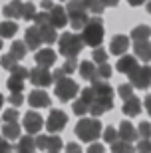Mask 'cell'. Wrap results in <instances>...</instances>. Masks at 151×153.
<instances>
[{
  "label": "cell",
  "mask_w": 151,
  "mask_h": 153,
  "mask_svg": "<svg viewBox=\"0 0 151 153\" xmlns=\"http://www.w3.org/2000/svg\"><path fill=\"white\" fill-rule=\"evenodd\" d=\"M8 153H16V151H8Z\"/></svg>",
  "instance_id": "91938a15"
},
{
  "label": "cell",
  "mask_w": 151,
  "mask_h": 153,
  "mask_svg": "<svg viewBox=\"0 0 151 153\" xmlns=\"http://www.w3.org/2000/svg\"><path fill=\"white\" fill-rule=\"evenodd\" d=\"M40 28V34H42V40H44V44H54L58 40V32L56 28L52 26V24H46V26H38Z\"/></svg>",
  "instance_id": "83f0119b"
},
{
  "label": "cell",
  "mask_w": 151,
  "mask_h": 153,
  "mask_svg": "<svg viewBox=\"0 0 151 153\" xmlns=\"http://www.w3.org/2000/svg\"><path fill=\"white\" fill-rule=\"evenodd\" d=\"M60 151H62V139L58 135H48L46 153H60Z\"/></svg>",
  "instance_id": "f1b7e54d"
},
{
  "label": "cell",
  "mask_w": 151,
  "mask_h": 153,
  "mask_svg": "<svg viewBox=\"0 0 151 153\" xmlns=\"http://www.w3.org/2000/svg\"><path fill=\"white\" fill-rule=\"evenodd\" d=\"M18 119H20V111L16 108H8L2 114V121L4 123H18Z\"/></svg>",
  "instance_id": "1f68e13d"
},
{
  "label": "cell",
  "mask_w": 151,
  "mask_h": 153,
  "mask_svg": "<svg viewBox=\"0 0 151 153\" xmlns=\"http://www.w3.org/2000/svg\"><path fill=\"white\" fill-rule=\"evenodd\" d=\"M8 54H10L14 60H18V62H20V60H24V58H26L28 48H26V44H24L22 40H16V42L10 46V52H8Z\"/></svg>",
  "instance_id": "484cf974"
},
{
  "label": "cell",
  "mask_w": 151,
  "mask_h": 153,
  "mask_svg": "<svg viewBox=\"0 0 151 153\" xmlns=\"http://www.w3.org/2000/svg\"><path fill=\"white\" fill-rule=\"evenodd\" d=\"M133 56L141 62H151V42H135L133 44Z\"/></svg>",
  "instance_id": "d6986e66"
},
{
  "label": "cell",
  "mask_w": 151,
  "mask_h": 153,
  "mask_svg": "<svg viewBox=\"0 0 151 153\" xmlns=\"http://www.w3.org/2000/svg\"><path fill=\"white\" fill-rule=\"evenodd\" d=\"M147 12H149V14H151V0H149V2H147Z\"/></svg>",
  "instance_id": "6f0895ef"
},
{
  "label": "cell",
  "mask_w": 151,
  "mask_h": 153,
  "mask_svg": "<svg viewBox=\"0 0 151 153\" xmlns=\"http://www.w3.org/2000/svg\"><path fill=\"white\" fill-rule=\"evenodd\" d=\"M34 139H36V149H44V151H46V143H48V135H42V133H40V135H36Z\"/></svg>",
  "instance_id": "bcb514c9"
},
{
  "label": "cell",
  "mask_w": 151,
  "mask_h": 153,
  "mask_svg": "<svg viewBox=\"0 0 151 153\" xmlns=\"http://www.w3.org/2000/svg\"><path fill=\"white\" fill-rule=\"evenodd\" d=\"M118 139H119V135H118V129H115V127L109 125V127L103 129V141L106 143H115Z\"/></svg>",
  "instance_id": "f35d334b"
},
{
  "label": "cell",
  "mask_w": 151,
  "mask_h": 153,
  "mask_svg": "<svg viewBox=\"0 0 151 153\" xmlns=\"http://www.w3.org/2000/svg\"><path fill=\"white\" fill-rule=\"evenodd\" d=\"M18 32V24L14 20H4V22H0V38H12V36Z\"/></svg>",
  "instance_id": "4316f807"
},
{
  "label": "cell",
  "mask_w": 151,
  "mask_h": 153,
  "mask_svg": "<svg viewBox=\"0 0 151 153\" xmlns=\"http://www.w3.org/2000/svg\"><path fill=\"white\" fill-rule=\"evenodd\" d=\"M22 125H24V129H26V133L34 137V135H40V129L46 127V121L40 115V111H28L22 119Z\"/></svg>",
  "instance_id": "9c48e42d"
},
{
  "label": "cell",
  "mask_w": 151,
  "mask_h": 153,
  "mask_svg": "<svg viewBox=\"0 0 151 153\" xmlns=\"http://www.w3.org/2000/svg\"><path fill=\"white\" fill-rule=\"evenodd\" d=\"M48 14H50V24L56 30L58 28H64V26L68 24V12H66V8H64V6L56 4L50 12H48Z\"/></svg>",
  "instance_id": "9a60e30c"
},
{
  "label": "cell",
  "mask_w": 151,
  "mask_h": 153,
  "mask_svg": "<svg viewBox=\"0 0 151 153\" xmlns=\"http://www.w3.org/2000/svg\"><path fill=\"white\" fill-rule=\"evenodd\" d=\"M129 50V38L123 34H115L112 38V44H109V52L113 56H125V52Z\"/></svg>",
  "instance_id": "2e32d148"
},
{
  "label": "cell",
  "mask_w": 151,
  "mask_h": 153,
  "mask_svg": "<svg viewBox=\"0 0 151 153\" xmlns=\"http://www.w3.org/2000/svg\"><path fill=\"white\" fill-rule=\"evenodd\" d=\"M52 78H54V82H60V79L66 78V74H64V70H62V68H56V70H54V74H52Z\"/></svg>",
  "instance_id": "f907efd6"
},
{
  "label": "cell",
  "mask_w": 151,
  "mask_h": 153,
  "mask_svg": "<svg viewBox=\"0 0 151 153\" xmlns=\"http://www.w3.org/2000/svg\"><path fill=\"white\" fill-rule=\"evenodd\" d=\"M118 96L121 97L123 102L131 100V97H133V85H131V84H121L118 88Z\"/></svg>",
  "instance_id": "836d02e7"
},
{
  "label": "cell",
  "mask_w": 151,
  "mask_h": 153,
  "mask_svg": "<svg viewBox=\"0 0 151 153\" xmlns=\"http://www.w3.org/2000/svg\"><path fill=\"white\" fill-rule=\"evenodd\" d=\"M86 6H88L90 14H94V16H100L103 12V6H101L100 0H86Z\"/></svg>",
  "instance_id": "74e56055"
},
{
  "label": "cell",
  "mask_w": 151,
  "mask_h": 153,
  "mask_svg": "<svg viewBox=\"0 0 151 153\" xmlns=\"http://www.w3.org/2000/svg\"><path fill=\"white\" fill-rule=\"evenodd\" d=\"M2 105H4V96L0 94V108H2Z\"/></svg>",
  "instance_id": "9f6ffc18"
},
{
  "label": "cell",
  "mask_w": 151,
  "mask_h": 153,
  "mask_svg": "<svg viewBox=\"0 0 151 153\" xmlns=\"http://www.w3.org/2000/svg\"><path fill=\"white\" fill-rule=\"evenodd\" d=\"M78 91H80V85L70 78H64V79H60V82H56V88H54V94L58 96L60 102H70V100H74V97L78 96Z\"/></svg>",
  "instance_id": "8992f818"
},
{
  "label": "cell",
  "mask_w": 151,
  "mask_h": 153,
  "mask_svg": "<svg viewBox=\"0 0 151 153\" xmlns=\"http://www.w3.org/2000/svg\"><path fill=\"white\" fill-rule=\"evenodd\" d=\"M34 22H36V26H46V24H50V14L44 10H40L38 14H36V18H34Z\"/></svg>",
  "instance_id": "7bdbcfd3"
},
{
  "label": "cell",
  "mask_w": 151,
  "mask_h": 153,
  "mask_svg": "<svg viewBox=\"0 0 151 153\" xmlns=\"http://www.w3.org/2000/svg\"><path fill=\"white\" fill-rule=\"evenodd\" d=\"M24 44H26L28 50H36V52H38V48L44 44V40H42V34H40L38 26H30V28L24 30Z\"/></svg>",
  "instance_id": "7c38bea8"
},
{
  "label": "cell",
  "mask_w": 151,
  "mask_h": 153,
  "mask_svg": "<svg viewBox=\"0 0 151 153\" xmlns=\"http://www.w3.org/2000/svg\"><path fill=\"white\" fill-rule=\"evenodd\" d=\"M56 52L52 50V48H42V50L36 52V66H42V68H48L50 70L54 64H56Z\"/></svg>",
  "instance_id": "4fadbf2b"
},
{
  "label": "cell",
  "mask_w": 151,
  "mask_h": 153,
  "mask_svg": "<svg viewBox=\"0 0 151 153\" xmlns=\"http://www.w3.org/2000/svg\"><path fill=\"white\" fill-rule=\"evenodd\" d=\"M28 78H30V70L24 68V66H18L14 72H10V78H8L6 85H8V90H10L12 94H22L24 79H28Z\"/></svg>",
  "instance_id": "ba28073f"
},
{
  "label": "cell",
  "mask_w": 151,
  "mask_h": 153,
  "mask_svg": "<svg viewBox=\"0 0 151 153\" xmlns=\"http://www.w3.org/2000/svg\"><path fill=\"white\" fill-rule=\"evenodd\" d=\"M100 2H101L103 8H113V6H118L119 0H100Z\"/></svg>",
  "instance_id": "f5cc1de1"
},
{
  "label": "cell",
  "mask_w": 151,
  "mask_h": 153,
  "mask_svg": "<svg viewBox=\"0 0 151 153\" xmlns=\"http://www.w3.org/2000/svg\"><path fill=\"white\" fill-rule=\"evenodd\" d=\"M66 153H82V145H80V143H68Z\"/></svg>",
  "instance_id": "c3c4849f"
},
{
  "label": "cell",
  "mask_w": 151,
  "mask_h": 153,
  "mask_svg": "<svg viewBox=\"0 0 151 153\" xmlns=\"http://www.w3.org/2000/svg\"><path fill=\"white\" fill-rule=\"evenodd\" d=\"M6 100H8V102H10L12 105H14V108H18V105H22L24 96H22V94H10V96L6 97Z\"/></svg>",
  "instance_id": "ee69618b"
},
{
  "label": "cell",
  "mask_w": 151,
  "mask_h": 153,
  "mask_svg": "<svg viewBox=\"0 0 151 153\" xmlns=\"http://www.w3.org/2000/svg\"><path fill=\"white\" fill-rule=\"evenodd\" d=\"M2 48H4V46H2V38H0V50H2Z\"/></svg>",
  "instance_id": "680465c9"
},
{
  "label": "cell",
  "mask_w": 151,
  "mask_h": 153,
  "mask_svg": "<svg viewBox=\"0 0 151 153\" xmlns=\"http://www.w3.org/2000/svg\"><path fill=\"white\" fill-rule=\"evenodd\" d=\"M28 103L32 105L34 109H36V108H38V109L50 108V96H48L44 90H32L28 94Z\"/></svg>",
  "instance_id": "5bb4252c"
},
{
  "label": "cell",
  "mask_w": 151,
  "mask_h": 153,
  "mask_svg": "<svg viewBox=\"0 0 151 153\" xmlns=\"http://www.w3.org/2000/svg\"><path fill=\"white\" fill-rule=\"evenodd\" d=\"M76 135L78 139L86 143L97 141V137L101 135V123L97 121V117H84L76 123Z\"/></svg>",
  "instance_id": "277c9868"
},
{
  "label": "cell",
  "mask_w": 151,
  "mask_h": 153,
  "mask_svg": "<svg viewBox=\"0 0 151 153\" xmlns=\"http://www.w3.org/2000/svg\"><path fill=\"white\" fill-rule=\"evenodd\" d=\"M80 100H84L88 105H91V102H94V91H91V88H84L82 90V97Z\"/></svg>",
  "instance_id": "f6af8a7d"
},
{
  "label": "cell",
  "mask_w": 151,
  "mask_h": 153,
  "mask_svg": "<svg viewBox=\"0 0 151 153\" xmlns=\"http://www.w3.org/2000/svg\"><path fill=\"white\" fill-rule=\"evenodd\" d=\"M91 60H94L97 66H100V64H107V52L103 50V48H94Z\"/></svg>",
  "instance_id": "d590c367"
},
{
  "label": "cell",
  "mask_w": 151,
  "mask_h": 153,
  "mask_svg": "<svg viewBox=\"0 0 151 153\" xmlns=\"http://www.w3.org/2000/svg\"><path fill=\"white\" fill-rule=\"evenodd\" d=\"M121 111L125 115H139L141 114V102L137 100V97H131V100H127V102H123V108Z\"/></svg>",
  "instance_id": "d4e9b609"
},
{
  "label": "cell",
  "mask_w": 151,
  "mask_h": 153,
  "mask_svg": "<svg viewBox=\"0 0 151 153\" xmlns=\"http://www.w3.org/2000/svg\"><path fill=\"white\" fill-rule=\"evenodd\" d=\"M54 6H56V4H54L52 0H42V10H44V12H50Z\"/></svg>",
  "instance_id": "816d5d0a"
},
{
  "label": "cell",
  "mask_w": 151,
  "mask_h": 153,
  "mask_svg": "<svg viewBox=\"0 0 151 153\" xmlns=\"http://www.w3.org/2000/svg\"><path fill=\"white\" fill-rule=\"evenodd\" d=\"M80 76L84 79H88V82H95L97 79V66L91 62H82L80 64Z\"/></svg>",
  "instance_id": "44dd1931"
},
{
  "label": "cell",
  "mask_w": 151,
  "mask_h": 153,
  "mask_svg": "<svg viewBox=\"0 0 151 153\" xmlns=\"http://www.w3.org/2000/svg\"><path fill=\"white\" fill-rule=\"evenodd\" d=\"M66 12H68V20H70L74 30H84L86 24L90 22V18H91L90 10L86 6V0H68Z\"/></svg>",
  "instance_id": "7a4b0ae2"
},
{
  "label": "cell",
  "mask_w": 151,
  "mask_h": 153,
  "mask_svg": "<svg viewBox=\"0 0 151 153\" xmlns=\"http://www.w3.org/2000/svg\"><path fill=\"white\" fill-rule=\"evenodd\" d=\"M16 153H36V139L32 135H24L16 143Z\"/></svg>",
  "instance_id": "7402d4cb"
},
{
  "label": "cell",
  "mask_w": 151,
  "mask_h": 153,
  "mask_svg": "<svg viewBox=\"0 0 151 153\" xmlns=\"http://www.w3.org/2000/svg\"><path fill=\"white\" fill-rule=\"evenodd\" d=\"M143 105H145V109H147V114L151 115V94H149V96L145 97V103H143Z\"/></svg>",
  "instance_id": "db71d44e"
},
{
  "label": "cell",
  "mask_w": 151,
  "mask_h": 153,
  "mask_svg": "<svg viewBox=\"0 0 151 153\" xmlns=\"http://www.w3.org/2000/svg\"><path fill=\"white\" fill-rule=\"evenodd\" d=\"M137 153H151V139H139L135 145Z\"/></svg>",
  "instance_id": "b9f144b4"
},
{
  "label": "cell",
  "mask_w": 151,
  "mask_h": 153,
  "mask_svg": "<svg viewBox=\"0 0 151 153\" xmlns=\"http://www.w3.org/2000/svg\"><path fill=\"white\" fill-rule=\"evenodd\" d=\"M72 111L76 115H86V114H90V105H88L84 100H76V102L72 103Z\"/></svg>",
  "instance_id": "d6a6232c"
},
{
  "label": "cell",
  "mask_w": 151,
  "mask_h": 153,
  "mask_svg": "<svg viewBox=\"0 0 151 153\" xmlns=\"http://www.w3.org/2000/svg\"><path fill=\"white\" fill-rule=\"evenodd\" d=\"M80 68V62L76 60V58H68L66 62H64V66H62V70H64V74H74L76 70Z\"/></svg>",
  "instance_id": "8d00e7d4"
},
{
  "label": "cell",
  "mask_w": 151,
  "mask_h": 153,
  "mask_svg": "<svg viewBox=\"0 0 151 153\" xmlns=\"http://www.w3.org/2000/svg\"><path fill=\"white\" fill-rule=\"evenodd\" d=\"M151 36V28L147 26V24H139V26H135L133 30H131V40L135 42H147Z\"/></svg>",
  "instance_id": "603a6c76"
},
{
  "label": "cell",
  "mask_w": 151,
  "mask_h": 153,
  "mask_svg": "<svg viewBox=\"0 0 151 153\" xmlns=\"http://www.w3.org/2000/svg\"><path fill=\"white\" fill-rule=\"evenodd\" d=\"M30 82H32L36 88H48V85L54 84V78H52V72L48 68H42V66H34L30 70Z\"/></svg>",
  "instance_id": "30bf717a"
},
{
  "label": "cell",
  "mask_w": 151,
  "mask_h": 153,
  "mask_svg": "<svg viewBox=\"0 0 151 153\" xmlns=\"http://www.w3.org/2000/svg\"><path fill=\"white\" fill-rule=\"evenodd\" d=\"M112 153H133V143L118 139L115 143H112Z\"/></svg>",
  "instance_id": "f546056e"
},
{
  "label": "cell",
  "mask_w": 151,
  "mask_h": 153,
  "mask_svg": "<svg viewBox=\"0 0 151 153\" xmlns=\"http://www.w3.org/2000/svg\"><path fill=\"white\" fill-rule=\"evenodd\" d=\"M82 40H84L86 46H91V48H97L101 44V40H103V22H101L100 16L90 18V22L82 30Z\"/></svg>",
  "instance_id": "5b68a950"
},
{
  "label": "cell",
  "mask_w": 151,
  "mask_h": 153,
  "mask_svg": "<svg viewBox=\"0 0 151 153\" xmlns=\"http://www.w3.org/2000/svg\"><path fill=\"white\" fill-rule=\"evenodd\" d=\"M137 133H139L141 139H151V123L149 121H141L137 125Z\"/></svg>",
  "instance_id": "ab89813d"
},
{
  "label": "cell",
  "mask_w": 151,
  "mask_h": 153,
  "mask_svg": "<svg viewBox=\"0 0 151 153\" xmlns=\"http://www.w3.org/2000/svg\"><path fill=\"white\" fill-rule=\"evenodd\" d=\"M127 2H129L131 6H141L143 2H145V0H127Z\"/></svg>",
  "instance_id": "11a10c76"
},
{
  "label": "cell",
  "mask_w": 151,
  "mask_h": 153,
  "mask_svg": "<svg viewBox=\"0 0 151 153\" xmlns=\"http://www.w3.org/2000/svg\"><path fill=\"white\" fill-rule=\"evenodd\" d=\"M8 151H12V145L0 135V153H8Z\"/></svg>",
  "instance_id": "681fc988"
},
{
  "label": "cell",
  "mask_w": 151,
  "mask_h": 153,
  "mask_svg": "<svg viewBox=\"0 0 151 153\" xmlns=\"http://www.w3.org/2000/svg\"><path fill=\"white\" fill-rule=\"evenodd\" d=\"M66 123H68L66 111H62V109H52L50 115H48V119H46V129L54 135V133H58V131L64 129Z\"/></svg>",
  "instance_id": "8fae6325"
},
{
  "label": "cell",
  "mask_w": 151,
  "mask_h": 153,
  "mask_svg": "<svg viewBox=\"0 0 151 153\" xmlns=\"http://www.w3.org/2000/svg\"><path fill=\"white\" fill-rule=\"evenodd\" d=\"M20 131H22V127L18 123H4L2 137H4L6 141H16V139H20Z\"/></svg>",
  "instance_id": "cb8c5ba5"
},
{
  "label": "cell",
  "mask_w": 151,
  "mask_h": 153,
  "mask_svg": "<svg viewBox=\"0 0 151 153\" xmlns=\"http://www.w3.org/2000/svg\"><path fill=\"white\" fill-rule=\"evenodd\" d=\"M91 91H94V102L90 105V114L94 117H100L113 108V88L107 84L106 79H95L91 82Z\"/></svg>",
  "instance_id": "6da1fadb"
},
{
  "label": "cell",
  "mask_w": 151,
  "mask_h": 153,
  "mask_svg": "<svg viewBox=\"0 0 151 153\" xmlns=\"http://www.w3.org/2000/svg\"><path fill=\"white\" fill-rule=\"evenodd\" d=\"M118 135H119V139H121V141L131 143V141H135V139L139 137V133H137V129H135L129 121H121V123H119V127H118Z\"/></svg>",
  "instance_id": "e0dca14e"
},
{
  "label": "cell",
  "mask_w": 151,
  "mask_h": 153,
  "mask_svg": "<svg viewBox=\"0 0 151 153\" xmlns=\"http://www.w3.org/2000/svg\"><path fill=\"white\" fill-rule=\"evenodd\" d=\"M129 84L137 90H147L151 85V66H139L129 74Z\"/></svg>",
  "instance_id": "52a82bcc"
},
{
  "label": "cell",
  "mask_w": 151,
  "mask_h": 153,
  "mask_svg": "<svg viewBox=\"0 0 151 153\" xmlns=\"http://www.w3.org/2000/svg\"><path fill=\"white\" fill-rule=\"evenodd\" d=\"M36 6L34 2H24V8H22V20H34L36 18Z\"/></svg>",
  "instance_id": "e575fe53"
},
{
  "label": "cell",
  "mask_w": 151,
  "mask_h": 153,
  "mask_svg": "<svg viewBox=\"0 0 151 153\" xmlns=\"http://www.w3.org/2000/svg\"><path fill=\"white\" fill-rule=\"evenodd\" d=\"M84 40L82 36L76 34V32H64V34L58 38V48H60V54L68 58H78V54L84 50Z\"/></svg>",
  "instance_id": "3957f363"
},
{
  "label": "cell",
  "mask_w": 151,
  "mask_h": 153,
  "mask_svg": "<svg viewBox=\"0 0 151 153\" xmlns=\"http://www.w3.org/2000/svg\"><path fill=\"white\" fill-rule=\"evenodd\" d=\"M88 153H106V147L101 143H91L90 147H88Z\"/></svg>",
  "instance_id": "7dc6e473"
},
{
  "label": "cell",
  "mask_w": 151,
  "mask_h": 153,
  "mask_svg": "<svg viewBox=\"0 0 151 153\" xmlns=\"http://www.w3.org/2000/svg\"><path fill=\"white\" fill-rule=\"evenodd\" d=\"M137 68H139V64H137V58L135 56H127V54H125V56H121L118 60V72L119 74H127L129 76Z\"/></svg>",
  "instance_id": "ac0fdd59"
},
{
  "label": "cell",
  "mask_w": 151,
  "mask_h": 153,
  "mask_svg": "<svg viewBox=\"0 0 151 153\" xmlns=\"http://www.w3.org/2000/svg\"><path fill=\"white\" fill-rule=\"evenodd\" d=\"M22 8H24L22 0H10V2L2 8V12H4V16H8V18H22Z\"/></svg>",
  "instance_id": "ffe728a7"
},
{
  "label": "cell",
  "mask_w": 151,
  "mask_h": 153,
  "mask_svg": "<svg viewBox=\"0 0 151 153\" xmlns=\"http://www.w3.org/2000/svg\"><path fill=\"white\" fill-rule=\"evenodd\" d=\"M112 76V66L109 64H100L97 66V79H107Z\"/></svg>",
  "instance_id": "60d3db41"
},
{
  "label": "cell",
  "mask_w": 151,
  "mask_h": 153,
  "mask_svg": "<svg viewBox=\"0 0 151 153\" xmlns=\"http://www.w3.org/2000/svg\"><path fill=\"white\" fill-rule=\"evenodd\" d=\"M0 66H2L4 70H8V72H14L20 64H18V60H14L10 54H4V56L0 58Z\"/></svg>",
  "instance_id": "4dcf8cb0"
}]
</instances>
